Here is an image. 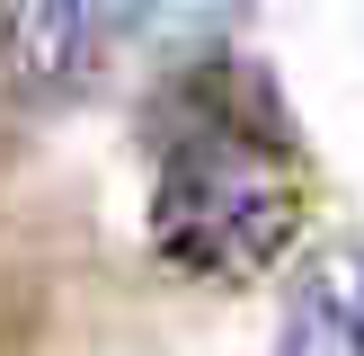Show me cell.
<instances>
[{
	"label": "cell",
	"mask_w": 364,
	"mask_h": 356,
	"mask_svg": "<svg viewBox=\"0 0 364 356\" xmlns=\"http://www.w3.org/2000/svg\"><path fill=\"white\" fill-rule=\"evenodd\" d=\"M276 356H364V241H329L294 267Z\"/></svg>",
	"instance_id": "3957f363"
},
{
	"label": "cell",
	"mask_w": 364,
	"mask_h": 356,
	"mask_svg": "<svg viewBox=\"0 0 364 356\" xmlns=\"http://www.w3.org/2000/svg\"><path fill=\"white\" fill-rule=\"evenodd\" d=\"M107 53H116L107 0H0V89L18 107H63L98 89Z\"/></svg>",
	"instance_id": "7a4b0ae2"
},
{
	"label": "cell",
	"mask_w": 364,
	"mask_h": 356,
	"mask_svg": "<svg viewBox=\"0 0 364 356\" xmlns=\"http://www.w3.org/2000/svg\"><path fill=\"white\" fill-rule=\"evenodd\" d=\"M302 231V169L284 152L276 107L258 98L240 63H205L169 89L151 187V249L178 276L249 285L294 249Z\"/></svg>",
	"instance_id": "6da1fadb"
},
{
	"label": "cell",
	"mask_w": 364,
	"mask_h": 356,
	"mask_svg": "<svg viewBox=\"0 0 364 356\" xmlns=\"http://www.w3.org/2000/svg\"><path fill=\"white\" fill-rule=\"evenodd\" d=\"M107 9H116V36H142V45H169V53H213L240 27L249 0H107Z\"/></svg>",
	"instance_id": "277c9868"
}]
</instances>
